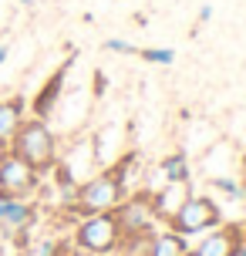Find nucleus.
I'll list each match as a JSON object with an SVG mask.
<instances>
[{
    "mask_svg": "<svg viewBox=\"0 0 246 256\" xmlns=\"http://www.w3.org/2000/svg\"><path fill=\"white\" fill-rule=\"evenodd\" d=\"M128 162L132 155H125L118 166L104 168L91 179H81L78 182V192H74V219L78 216H91V212H112L122 199H125V172H128Z\"/></svg>",
    "mask_w": 246,
    "mask_h": 256,
    "instance_id": "1",
    "label": "nucleus"
},
{
    "mask_svg": "<svg viewBox=\"0 0 246 256\" xmlns=\"http://www.w3.org/2000/svg\"><path fill=\"white\" fill-rule=\"evenodd\" d=\"M10 152H17L27 166L34 168L38 176H48L58 162H61V148H58V138L48 128L44 118H24V125L17 128V135L10 138Z\"/></svg>",
    "mask_w": 246,
    "mask_h": 256,
    "instance_id": "2",
    "label": "nucleus"
},
{
    "mask_svg": "<svg viewBox=\"0 0 246 256\" xmlns=\"http://www.w3.org/2000/svg\"><path fill=\"white\" fill-rule=\"evenodd\" d=\"M122 243V230L115 222V212H91V216L74 219V232H71V246L88 250L94 256H112Z\"/></svg>",
    "mask_w": 246,
    "mask_h": 256,
    "instance_id": "3",
    "label": "nucleus"
},
{
    "mask_svg": "<svg viewBox=\"0 0 246 256\" xmlns=\"http://www.w3.org/2000/svg\"><path fill=\"white\" fill-rule=\"evenodd\" d=\"M222 222V209L209 196H189L186 202H182V209L172 216V222H168V230L182 232V236H199V232H209L216 230Z\"/></svg>",
    "mask_w": 246,
    "mask_h": 256,
    "instance_id": "4",
    "label": "nucleus"
},
{
    "mask_svg": "<svg viewBox=\"0 0 246 256\" xmlns=\"http://www.w3.org/2000/svg\"><path fill=\"white\" fill-rule=\"evenodd\" d=\"M38 182L40 176L17 152H10V145L0 148V196L4 199H30L38 192Z\"/></svg>",
    "mask_w": 246,
    "mask_h": 256,
    "instance_id": "5",
    "label": "nucleus"
},
{
    "mask_svg": "<svg viewBox=\"0 0 246 256\" xmlns=\"http://www.w3.org/2000/svg\"><path fill=\"white\" fill-rule=\"evenodd\" d=\"M115 212V222L122 236H132V232H142L156 226V212H152V192H125V199L112 209Z\"/></svg>",
    "mask_w": 246,
    "mask_h": 256,
    "instance_id": "6",
    "label": "nucleus"
},
{
    "mask_svg": "<svg viewBox=\"0 0 246 256\" xmlns=\"http://www.w3.org/2000/svg\"><path fill=\"white\" fill-rule=\"evenodd\" d=\"M38 222V206L27 199H4L0 196V232L27 243V230Z\"/></svg>",
    "mask_w": 246,
    "mask_h": 256,
    "instance_id": "7",
    "label": "nucleus"
},
{
    "mask_svg": "<svg viewBox=\"0 0 246 256\" xmlns=\"http://www.w3.org/2000/svg\"><path fill=\"white\" fill-rule=\"evenodd\" d=\"M243 246V230L230 222V226H222V230H209L199 243H196L192 253L196 256H236V250Z\"/></svg>",
    "mask_w": 246,
    "mask_h": 256,
    "instance_id": "8",
    "label": "nucleus"
},
{
    "mask_svg": "<svg viewBox=\"0 0 246 256\" xmlns=\"http://www.w3.org/2000/svg\"><path fill=\"white\" fill-rule=\"evenodd\" d=\"M189 182H166L158 192H152V212H156V222H172V216L182 209V202L189 199Z\"/></svg>",
    "mask_w": 246,
    "mask_h": 256,
    "instance_id": "9",
    "label": "nucleus"
},
{
    "mask_svg": "<svg viewBox=\"0 0 246 256\" xmlns=\"http://www.w3.org/2000/svg\"><path fill=\"white\" fill-rule=\"evenodd\" d=\"M27 118V102L24 98H0V148H7L17 128Z\"/></svg>",
    "mask_w": 246,
    "mask_h": 256,
    "instance_id": "10",
    "label": "nucleus"
},
{
    "mask_svg": "<svg viewBox=\"0 0 246 256\" xmlns=\"http://www.w3.org/2000/svg\"><path fill=\"white\" fill-rule=\"evenodd\" d=\"M189 236H182L176 230H156V240H152V256H182L189 253Z\"/></svg>",
    "mask_w": 246,
    "mask_h": 256,
    "instance_id": "11",
    "label": "nucleus"
},
{
    "mask_svg": "<svg viewBox=\"0 0 246 256\" xmlns=\"http://www.w3.org/2000/svg\"><path fill=\"white\" fill-rule=\"evenodd\" d=\"M158 172L166 182H189L192 179V168H189V155L186 152H172L158 162Z\"/></svg>",
    "mask_w": 246,
    "mask_h": 256,
    "instance_id": "12",
    "label": "nucleus"
},
{
    "mask_svg": "<svg viewBox=\"0 0 246 256\" xmlns=\"http://www.w3.org/2000/svg\"><path fill=\"white\" fill-rule=\"evenodd\" d=\"M152 240H156V226L142 232H132V236H122L115 253L118 256H152Z\"/></svg>",
    "mask_w": 246,
    "mask_h": 256,
    "instance_id": "13",
    "label": "nucleus"
},
{
    "mask_svg": "<svg viewBox=\"0 0 246 256\" xmlns=\"http://www.w3.org/2000/svg\"><path fill=\"white\" fill-rule=\"evenodd\" d=\"M61 81H64V71H61V74H54L51 81L44 84V91L34 98V115H38V118H48V115H51L54 102H58V88H61Z\"/></svg>",
    "mask_w": 246,
    "mask_h": 256,
    "instance_id": "14",
    "label": "nucleus"
},
{
    "mask_svg": "<svg viewBox=\"0 0 246 256\" xmlns=\"http://www.w3.org/2000/svg\"><path fill=\"white\" fill-rule=\"evenodd\" d=\"M68 243L64 240H54V236H44V240H34V243L24 246V256H64Z\"/></svg>",
    "mask_w": 246,
    "mask_h": 256,
    "instance_id": "15",
    "label": "nucleus"
},
{
    "mask_svg": "<svg viewBox=\"0 0 246 256\" xmlns=\"http://www.w3.org/2000/svg\"><path fill=\"white\" fill-rule=\"evenodd\" d=\"M138 58L145 64H172L176 61V54L166 51V48H138Z\"/></svg>",
    "mask_w": 246,
    "mask_h": 256,
    "instance_id": "16",
    "label": "nucleus"
},
{
    "mask_svg": "<svg viewBox=\"0 0 246 256\" xmlns=\"http://www.w3.org/2000/svg\"><path fill=\"white\" fill-rule=\"evenodd\" d=\"M212 186H216V189L222 192V196H230V199H240V196H243V186H240V182L236 179H230V176H216V179H212Z\"/></svg>",
    "mask_w": 246,
    "mask_h": 256,
    "instance_id": "17",
    "label": "nucleus"
},
{
    "mask_svg": "<svg viewBox=\"0 0 246 256\" xmlns=\"http://www.w3.org/2000/svg\"><path fill=\"white\" fill-rule=\"evenodd\" d=\"M104 51H112V54H135V58H138V48L128 44V40H104Z\"/></svg>",
    "mask_w": 246,
    "mask_h": 256,
    "instance_id": "18",
    "label": "nucleus"
},
{
    "mask_svg": "<svg viewBox=\"0 0 246 256\" xmlns=\"http://www.w3.org/2000/svg\"><path fill=\"white\" fill-rule=\"evenodd\" d=\"M209 20H212V7H202V10H199V24H209Z\"/></svg>",
    "mask_w": 246,
    "mask_h": 256,
    "instance_id": "19",
    "label": "nucleus"
},
{
    "mask_svg": "<svg viewBox=\"0 0 246 256\" xmlns=\"http://www.w3.org/2000/svg\"><path fill=\"white\" fill-rule=\"evenodd\" d=\"M64 256H94V253H88V250H78V246H68Z\"/></svg>",
    "mask_w": 246,
    "mask_h": 256,
    "instance_id": "20",
    "label": "nucleus"
},
{
    "mask_svg": "<svg viewBox=\"0 0 246 256\" xmlns=\"http://www.w3.org/2000/svg\"><path fill=\"white\" fill-rule=\"evenodd\" d=\"M240 176H243V189H246V155L240 158Z\"/></svg>",
    "mask_w": 246,
    "mask_h": 256,
    "instance_id": "21",
    "label": "nucleus"
},
{
    "mask_svg": "<svg viewBox=\"0 0 246 256\" xmlns=\"http://www.w3.org/2000/svg\"><path fill=\"white\" fill-rule=\"evenodd\" d=\"M7 61V44H4V40H0V64Z\"/></svg>",
    "mask_w": 246,
    "mask_h": 256,
    "instance_id": "22",
    "label": "nucleus"
},
{
    "mask_svg": "<svg viewBox=\"0 0 246 256\" xmlns=\"http://www.w3.org/2000/svg\"><path fill=\"white\" fill-rule=\"evenodd\" d=\"M17 4H24V7H34V0H17Z\"/></svg>",
    "mask_w": 246,
    "mask_h": 256,
    "instance_id": "23",
    "label": "nucleus"
},
{
    "mask_svg": "<svg viewBox=\"0 0 246 256\" xmlns=\"http://www.w3.org/2000/svg\"><path fill=\"white\" fill-rule=\"evenodd\" d=\"M236 256H246V246H240V250H236Z\"/></svg>",
    "mask_w": 246,
    "mask_h": 256,
    "instance_id": "24",
    "label": "nucleus"
},
{
    "mask_svg": "<svg viewBox=\"0 0 246 256\" xmlns=\"http://www.w3.org/2000/svg\"><path fill=\"white\" fill-rule=\"evenodd\" d=\"M240 230H243V246H246V222H243V226H240Z\"/></svg>",
    "mask_w": 246,
    "mask_h": 256,
    "instance_id": "25",
    "label": "nucleus"
},
{
    "mask_svg": "<svg viewBox=\"0 0 246 256\" xmlns=\"http://www.w3.org/2000/svg\"><path fill=\"white\" fill-rule=\"evenodd\" d=\"M182 256H196V253H192V250H189V253H182Z\"/></svg>",
    "mask_w": 246,
    "mask_h": 256,
    "instance_id": "26",
    "label": "nucleus"
}]
</instances>
